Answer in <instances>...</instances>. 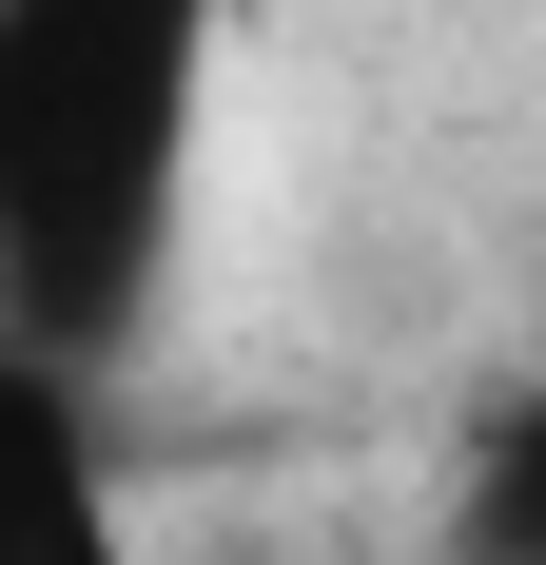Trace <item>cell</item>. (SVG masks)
Returning a JSON list of instances; mask_svg holds the SVG:
<instances>
[{
  "label": "cell",
  "instance_id": "cell-1",
  "mask_svg": "<svg viewBox=\"0 0 546 565\" xmlns=\"http://www.w3.org/2000/svg\"><path fill=\"white\" fill-rule=\"evenodd\" d=\"M234 0H0V332L137 371L196 274Z\"/></svg>",
  "mask_w": 546,
  "mask_h": 565
},
{
  "label": "cell",
  "instance_id": "cell-2",
  "mask_svg": "<svg viewBox=\"0 0 546 565\" xmlns=\"http://www.w3.org/2000/svg\"><path fill=\"white\" fill-rule=\"evenodd\" d=\"M117 371L0 332V565H157L137 546V488H117Z\"/></svg>",
  "mask_w": 546,
  "mask_h": 565
},
{
  "label": "cell",
  "instance_id": "cell-3",
  "mask_svg": "<svg viewBox=\"0 0 546 565\" xmlns=\"http://www.w3.org/2000/svg\"><path fill=\"white\" fill-rule=\"evenodd\" d=\"M430 565H546V351L469 409L449 449V508H430Z\"/></svg>",
  "mask_w": 546,
  "mask_h": 565
}]
</instances>
